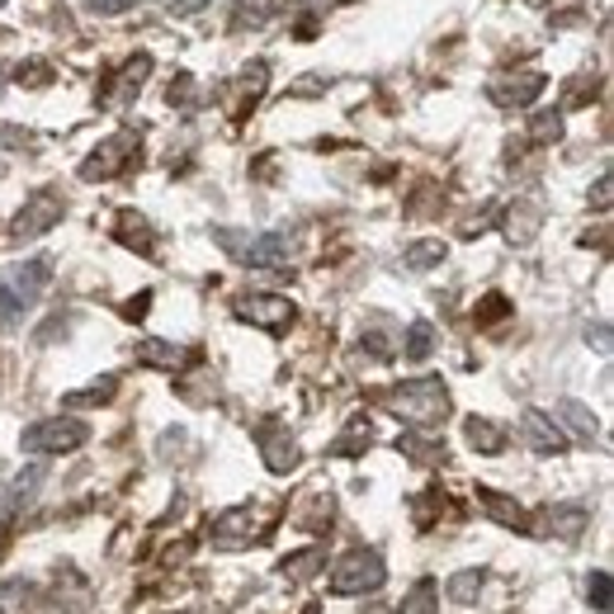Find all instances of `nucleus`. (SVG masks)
Segmentation results:
<instances>
[{"mask_svg":"<svg viewBox=\"0 0 614 614\" xmlns=\"http://www.w3.org/2000/svg\"><path fill=\"white\" fill-rule=\"evenodd\" d=\"M383 407L402 416L407 426H440L449 416V388L440 378H412V383H397V388L383 393Z\"/></svg>","mask_w":614,"mask_h":614,"instance_id":"obj_1","label":"nucleus"},{"mask_svg":"<svg viewBox=\"0 0 614 614\" xmlns=\"http://www.w3.org/2000/svg\"><path fill=\"white\" fill-rule=\"evenodd\" d=\"M214 241L232 260H241V266H256V270H284L289 266V251H293L289 237H279V232L251 237V232H237V227H218Z\"/></svg>","mask_w":614,"mask_h":614,"instance_id":"obj_2","label":"nucleus"},{"mask_svg":"<svg viewBox=\"0 0 614 614\" xmlns=\"http://www.w3.org/2000/svg\"><path fill=\"white\" fill-rule=\"evenodd\" d=\"M388 582V568H383V558L374 549H350L345 558H336V568H331V595H368Z\"/></svg>","mask_w":614,"mask_h":614,"instance_id":"obj_3","label":"nucleus"},{"mask_svg":"<svg viewBox=\"0 0 614 614\" xmlns=\"http://www.w3.org/2000/svg\"><path fill=\"white\" fill-rule=\"evenodd\" d=\"M85 440H91V426L76 416H48L33 420V426L20 435L24 454H76Z\"/></svg>","mask_w":614,"mask_h":614,"instance_id":"obj_4","label":"nucleus"},{"mask_svg":"<svg viewBox=\"0 0 614 614\" xmlns=\"http://www.w3.org/2000/svg\"><path fill=\"white\" fill-rule=\"evenodd\" d=\"M208 539H214L218 553H237V549H251V543L270 539V520H260L251 506H232V511H222L208 524Z\"/></svg>","mask_w":614,"mask_h":614,"instance_id":"obj_5","label":"nucleus"},{"mask_svg":"<svg viewBox=\"0 0 614 614\" xmlns=\"http://www.w3.org/2000/svg\"><path fill=\"white\" fill-rule=\"evenodd\" d=\"M133 156H137V128L104 137V143L81 162V180H91V185L114 180V175H123V170L133 166Z\"/></svg>","mask_w":614,"mask_h":614,"instance_id":"obj_6","label":"nucleus"},{"mask_svg":"<svg viewBox=\"0 0 614 614\" xmlns=\"http://www.w3.org/2000/svg\"><path fill=\"white\" fill-rule=\"evenodd\" d=\"M232 312L241 322H251V326H260V331H289L293 322H298V308H293V298H284V293H241L237 303H232Z\"/></svg>","mask_w":614,"mask_h":614,"instance_id":"obj_7","label":"nucleus"},{"mask_svg":"<svg viewBox=\"0 0 614 614\" xmlns=\"http://www.w3.org/2000/svg\"><path fill=\"white\" fill-rule=\"evenodd\" d=\"M62 214H66V204L52 195V189H43V195H33L20 214H14V222H10V237L14 241H33V237H43V232H52V227L62 222Z\"/></svg>","mask_w":614,"mask_h":614,"instance_id":"obj_8","label":"nucleus"},{"mask_svg":"<svg viewBox=\"0 0 614 614\" xmlns=\"http://www.w3.org/2000/svg\"><path fill=\"white\" fill-rule=\"evenodd\" d=\"M256 445H260V459H266V468L279 472V478H289V472L303 464V449H298V440L284 426H279V420H266V426L256 430Z\"/></svg>","mask_w":614,"mask_h":614,"instance_id":"obj_9","label":"nucleus"},{"mask_svg":"<svg viewBox=\"0 0 614 614\" xmlns=\"http://www.w3.org/2000/svg\"><path fill=\"white\" fill-rule=\"evenodd\" d=\"M543 81L539 72H520V76H497L487 85V100L497 104V110H524V104H534L543 95Z\"/></svg>","mask_w":614,"mask_h":614,"instance_id":"obj_10","label":"nucleus"},{"mask_svg":"<svg viewBox=\"0 0 614 614\" xmlns=\"http://www.w3.org/2000/svg\"><path fill=\"white\" fill-rule=\"evenodd\" d=\"M520 435H524V445H530L534 454H563L568 449L563 426H558L549 412H539V407H524L520 412Z\"/></svg>","mask_w":614,"mask_h":614,"instance_id":"obj_11","label":"nucleus"},{"mask_svg":"<svg viewBox=\"0 0 614 614\" xmlns=\"http://www.w3.org/2000/svg\"><path fill=\"white\" fill-rule=\"evenodd\" d=\"M266 85H270V62H251L246 72L232 81V118L241 123L246 114L266 100Z\"/></svg>","mask_w":614,"mask_h":614,"instance_id":"obj_12","label":"nucleus"},{"mask_svg":"<svg viewBox=\"0 0 614 614\" xmlns=\"http://www.w3.org/2000/svg\"><path fill=\"white\" fill-rule=\"evenodd\" d=\"M152 58H147V52H137V58H128V62H123L118 66V76L110 81V85H104V104H123V100H133L137 91H143V85H147V76H152Z\"/></svg>","mask_w":614,"mask_h":614,"instance_id":"obj_13","label":"nucleus"},{"mask_svg":"<svg viewBox=\"0 0 614 614\" xmlns=\"http://www.w3.org/2000/svg\"><path fill=\"white\" fill-rule=\"evenodd\" d=\"M501 227H506V237H511L516 246H530L539 237V227H543V204L539 199H516L511 208H506Z\"/></svg>","mask_w":614,"mask_h":614,"instance_id":"obj_14","label":"nucleus"},{"mask_svg":"<svg viewBox=\"0 0 614 614\" xmlns=\"http://www.w3.org/2000/svg\"><path fill=\"white\" fill-rule=\"evenodd\" d=\"M478 506L482 511L497 520V524H506V530H520V534H530L534 524H530V516H524V506L516 501V497H506V491H491V487H478Z\"/></svg>","mask_w":614,"mask_h":614,"instance_id":"obj_15","label":"nucleus"},{"mask_svg":"<svg viewBox=\"0 0 614 614\" xmlns=\"http://www.w3.org/2000/svg\"><path fill=\"white\" fill-rule=\"evenodd\" d=\"M114 237H118L123 246H128V251L156 260V232H152V222H147L143 214H133V208H123V214H118Z\"/></svg>","mask_w":614,"mask_h":614,"instance_id":"obj_16","label":"nucleus"},{"mask_svg":"<svg viewBox=\"0 0 614 614\" xmlns=\"http://www.w3.org/2000/svg\"><path fill=\"white\" fill-rule=\"evenodd\" d=\"M586 524H591V511L586 506H572V501H563V506H549L543 511V530H549L553 539H582L586 534Z\"/></svg>","mask_w":614,"mask_h":614,"instance_id":"obj_17","label":"nucleus"},{"mask_svg":"<svg viewBox=\"0 0 614 614\" xmlns=\"http://www.w3.org/2000/svg\"><path fill=\"white\" fill-rule=\"evenodd\" d=\"M39 482H43V468H24L20 478H14L10 497H6V516H0V539H6V534L14 530V520H20V511L33 501V491H39Z\"/></svg>","mask_w":614,"mask_h":614,"instance_id":"obj_18","label":"nucleus"},{"mask_svg":"<svg viewBox=\"0 0 614 614\" xmlns=\"http://www.w3.org/2000/svg\"><path fill=\"white\" fill-rule=\"evenodd\" d=\"M33 605H39V582L10 576V582L0 586V614H33Z\"/></svg>","mask_w":614,"mask_h":614,"instance_id":"obj_19","label":"nucleus"},{"mask_svg":"<svg viewBox=\"0 0 614 614\" xmlns=\"http://www.w3.org/2000/svg\"><path fill=\"white\" fill-rule=\"evenodd\" d=\"M322 568H326V549L312 543V549H303V553H289L284 563H279V576H284V582H312Z\"/></svg>","mask_w":614,"mask_h":614,"instance_id":"obj_20","label":"nucleus"},{"mask_svg":"<svg viewBox=\"0 0 614 614\" xmlns=\"http://www.w3.org/2000/svg\"><path fill=\"white\" fill-rule=\"evenodd\" d=\"M397 449L407 454V459H412L416 468H435V464H445V445H440V440H430V435H416V430L397 435Z\"/></svg>","mask_w":614,"mask_h":614,"instance_id":"obj_21","label":"nucleus"},{"mask_svg":"<svg viewBox=\"0 0 614 614\" xmlns=\"http://www.w3.org/2000/svg\"><path fill=\"white\" fill-rule=\"evenodd\" d=\"M189 355L180 345H170V341H156V336H147V341H137V364H147V368H180Z\"/></svg>","mask_w":614,"mask_h":614,"instance_id":"obj_22","label":"nucleus"},{"mask_svg":"<svg viewBox=\"0 0 614 614\" xmlns=\"http://www.w3.org/2000/svg\"><path fill=\"white\" fill-rule=\"evenodd\" d=\"M464 435H468V445L478 454H501L506 449V430L497 426V420H487V416H468Z\"/></svg>","mask_w":614,"mask_h":614,"instance_id":"obj_23","label":"nucleus"},{"mask_svg":"<svg viewBox=\"0 0 614 614\" xmlns=\"http://www.w3.org/2000/svg\"><path fill=\"white\" fill-rule=\"evenodd\" d=\"M368 445H374V426H368V416H355V420H350V426L341 430V440L331 445V454H336V459H360Z\"/></svg>","mask_w":614,"mask_h":614,"instance_id":"obj_24","label":"nucleus"},{"mask_svg":"<svg viewBox=\"0 0 614 614\" xmlns=\"http://www.w3.org/2000/svg\"><path fill=\"white\" fill-rule=\"evenodd\" d=\"M558 420H568V430H572L582 445H591L595 435H601V426H595V416H591L576 397H563V402H558Z\"/></svg>","mask_w":614,"mask_h":614,"instance_id":"obj_25","label":"nucleus"},{"mask_svg":"<svg viewBox=\"0 0 614 614\" xmlns=\"http://www.w3.org/2000/svg\"><path fill=\"white\" fill-rule=\"evenodd\" d=\"M331 516H336V501H331L326 491H318L308 511L293 516V524H298V530H312V534H331Z\"/></svg>","mask_w":614,"mask_h":614,"instance_id":"obj_26","label":"nucleus"},{"mask_svg":"<svg viewBox=\"0 0 614 614\" xmlns=\"http://www.w3.org/2000/svg\"><path fill=\"white\" fill-rule=\"evenodd\" d=\"M435 341H440V331H435L430 322H412L407 326V341H402V355H407L412 364H420V360L435 355Z\"/></svg>","mask_w":614,"mask_h":614,"instance_id":"obj_27","label":"nucleus"},{"mask_svg":"<svg viewBox=\"0 0 614 614\" xmlns=\"http://www.w3.org/2000/svg\"><path fill=\"white\" fill-rule=\"evenodd\" d=\"M397 614H440V586H435L430 576H426V582H416L412 595H402Z\"/></svg>","mask_w":614,"mask_h":614,"instance_id":"obj_28","label":"nucleus"},{"mask_svg":"<svg viewBox=\"0 0 614 614\" xmlns=\"http://www.w3.org/2000/svg\"><path fill=\"white\" fill-rule=\"evenodd\" d=\"M114 393H118V378L110 374V378H100V383H91V388H81V393H66L62 407H104V402H114Z\"/></svg>","mask_w":614,"mask_h":614,"instance_id":"obj_29","label":"nucleus"},{"mask_svg":"<svg viewBox=\"0 0 614 614\" xmlns=\"http://www.w3.org/2000/svg\"><path fill=\"white\" fill-rule=\"evenodd\" d=\"M478 591H482V572H478V568L454 572V576H449V586H445V595H449L454 605H472V601H478Z\"/></svg>","mask_w":614,"mask_h":614,"instance_id":"obj_30","label":"nucleus"},{"mask_svg":"<svg viewBox=\"0 0 614 614\" xmlns=\"http://www.w3.org/2000/svg\"><path fill=\"white\" fill-rule=\"evenodd\" d=\"M449 256V246L445 241H416V246H407V270H430V266H440V260Z\"/></svg>","mask_w":614,"mask_h":614,"instance_id":"obj_31","label":"nucleus"},{"mask_svg":"<svg viewBox=\"0 0 614 614\" xmlns=\"http://www.w3.org/2000/svg\"><path fill=\"white\" fill-rule=\"evenodd\" d=\"M530 137H534L539 147L558 143V137H563V110H543V114H534V118H530Z\"/></svg>","mask_w":614,"mask_h":614,"instance_id":"obj_32","label":"nucleus"},{"mask_svg":"<svg viewBox=\"0 0 614 614\" xmlns=\"http://www.w3.org/2000/svg\"><path fill=\"white\" fill-rule=\"evenodd\" d=\"M501 318H511V298H506V293H487L482 303L472 308V322H478V326H491Z\"/></svg>","mask_w":614,"mask_h":614,"instance_id":"obj_33","label":"nucleus"},{"mask_svg":"<svg viewBox=\"0 0 614 614\" xmlns=\"http://www.w3.org/2000/svg\"><path fill=\"white\" fill-rule=\"evenodd\" d=\"M445 511V497H440V487H430V491H420V497L412 501V516H416V524L420 530H430L435 524V516Z\"/></svg>","mask_w":614,"mask_h":614,"instance_id":"obj_34","label":"nucleus"},{"mask_svg":"<svg viewBox=\"0 0 614 614\" xmlns=\"http://www.w3.org/2000/svg\"><path fill=\"white\" fill-rule=\"evenodd\" d=\"M274 10H279V0H241V6H237V14H241L237 29H241L246 20H251V24H266Z\"/></svg>","mask_w":614,"mask_h":614,"instance_id":"obj_35","label":"nucleus"},{"mask_svg":"<svg viewBox=\"0 0 614 614\" xmlns=\"http://www.w3.org/2000/svg\"><path fill=\"white\" fill-rule=\"evenodd\" d=\"M586 601L601 614H610V572H591L586 576Z\"/></svg>","mask_w":614,"mask_h":614,"instance_id":"obj_36","label":"nucleus"},{"mask_svg":"<svg viewBox=\"0 0 614 614\" xmlns=\"http://www.w3.org/2000/svg\"><path fill=\"white\" fill-rule=\"evenodd\" d=\"M497 214H501V208H497V204H487V208H482V214H472V218H468V222L459 227V232H464V237H482V232H487V227H491V222H497Z\"/></svg>","mask_w":614,"mask_h":614,"instance_id":"obj_37","label":"nucleus"},{"mask_svg":"<svg viewBox=\"0 0 614 614\" xmlns=\"http://www.w3.org/2000/svg\"><path fill=\"white\" fill-rule=\"evenodd\" d=\"M360 345H364L374 360H393V341L383 336V331H364V341H360Z\"/></svg>","mask_w":614,"mask_h":614,"instance_id":"obj_38","label":"nucleus"},{"mask_svg":"<svg viewBox=\"0 0 614 614\" xmlns=\"http://www.w3.org/2000/svg\"><path fill=\"white\" fill-rule=\"evenodd\" d=\"M48 81H52V66H43V62L20 66V85H48Z\"/></svg>","mask_w":614,"mask_h":614,"instance_id":"obj_39","label":"nucleus"},{"mask_svg":"<svg viewBox=\"0 0 614 614\" xmlns=\"http://www.w3.org/2000/svg\"><path fill=\"white\" fill-rule=\"evenodd\" d=\"M85 10L91 14H128L133 0H85Z\"/></svg>","mask_w":614,"mask_h":614,"instance_id":"obj_40","label":"nucleus"},{"mask_svg":"<svg viewBox=\"0 0 614 614\" xmlns=\"http://www.w3.org/2000/svg\"><path fill=\"white\" fill-rule=\"evenodd\" d=\"M610 195H614V185H610V175H601V180H595V189H591V204L605 214V208H610Z\"/></svg>","mask_w":614,"mask_h":614,"instance_id":"obj_41","label":"nucleus"},{"mask_svg":"<svg viewBox=\"0 0 614 614\" xmlns=\"http://www.w3.org/2000/svg\"><path fill=\"white\" fill-rule=\"evenodd\" d=\"M147 308H152V293H137L133 303H123V318H128V322H143Z\"/></svg>","mask_w":614,"mask_h":614,"instance_id":"obj_42","label":"nucleus"},{"mask_svg":"<svg viewBox=\"0 0 614 614\" xmlns=\"http://www.w3.org/2000/svg\"><path fill=\"white\" fill-rule=\"evenodd\" d=\"M208 6V0H166V10L170 14H180V20H189V14H199Z\"/></svg>","mask_w":614,"mask_h":614,"instance_id":"obj_43","label":"nucleus"},{"mask_svg":"<svg viewBox=\"0 0 614 614\" xmlns=\"http://www.w3.org/2000/svg\"><path fill=\"white\" fill-rule=\"evenodd\" d=\"M586 341H595V350H605V355H610V326H595V336L586 331Z\"/></svg>","mask_w":614,"mask_h":614,"instance_id":"obj_44","label":"nucleus"},{"mask_svg":"<svg viewBox=\"0 0 614 614\" xmlns=\"http://www.w3.org/2000/svg\"><path fill=\"white\" fill-rule=\"evenodd\" d=\"M318 85H322V76H308V81L293 85V95H318Z\"/></svg>","mask_w":614,"mask_h":614,"instance_id":"obj_45","label":"nucleus"},{"mask_svg":"<svg viewBox=\"0 0 614 614\" xmlns=\"http://www.w3.org/2000/svg\"><path fill=\"white\" fill-rule=\"evenodd\" d=\"M303 614H322V610H318V605H308V610H303Z\"/></svg>","mask_w":614,"mask_h":614,"instance_id":"obj_46","label":"nucleus"},{"mask_svg":"<svg viewBox=\"0 0 614 614\" xmlns=\"http://www.w3.org/2000/svg\"><path fill=\"white\" fill-rule=\"evenodd\" d=\"M185 614H195V610H185Z\"/></svg>","mask_w":614,"mask_h":614,"instance_id":"obj_47","label":"nucleus"},{"mask_svg":"<svg viewBox=\"0 0 614 614\" xmlns=\"http://www.w3.org/2000/svg\"><path fill=\"white\" fill-rule=\"evenodd\" d=\"M0 6H6V0H0Z\"/></svg>","mask_w":614,"mask_h":614,"instance_id":"obj_48","label":"nucleus"}]
</instances>
